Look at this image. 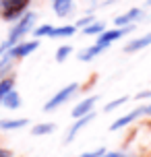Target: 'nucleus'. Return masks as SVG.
Instances as JSON below:
<instances>
[{"label": "nucleus", "mask_w": 151, "mask_h": 157, "mask_svg": "<svg viewBox=\"0 0 151 157\" xmlns=\"http://www.w3.org/2000/svg\"><path fill=\"white\" fill-rule=\"evenodd\" d=\"M35 13H25L21 19H17L15 25H13V29L8 33V39L6 44L8 46H15L19 41H23L25 35H29V31H33V27H35Z\"/></svg>", "instance_id": "1"}, {"label": "nucleus", "mask_w": 151, "mask_h": 157, "mask_svg": "<svg viewBox=\"0 0 151 157\" xmlns=\"http://www.w3.org/2000/svg\"><path fill=\"white\" fill-rule=\"evenodd\" d=\"M31 0H0V17L4 21H17L25 15Z\"/></svg>", "instance_id": "2"}, {"label": "nucleus", "mask_w": 151, "mask_h": 157, "mask_svg": "<svg viewBox=\"0 0 151 157\" xmlns=\"http://www.w3.org/2000/svg\"><path fill=\"white\" fill-rule=\"evenodd\" d=\"M77 31V25H62V27H52V25H40L33 29L35 37H71Z\"/></svg>", "instance_id": "3"}, {"label": "nucleus", "mask_w": 151, "mask_h": 157, "mask_svg": "<svg viewBox=\"0 0 151 157\" xmlns=\"http://www.w3.org/2000/svg\"><path fill=\"white\" fill-rule=\"evenodd\" d=\"M77 91H79V83H68V85L62 87V89H60V91H58V93H56L54 97H52V99L44 105V110H46V112H54L56 108L64 105V103L68 101V99H71Z\"/></svg>", "instance_id": "4"}, {"label": "nucleus", "mask_w": 151, "mask_h": 157, "mask_svg": "<svg viewBox=\"0 0 151 157\" xmlns=\"http://www.w3.org/2000/svg\"><path fill=\"white\" fill-rule=\"evenodd\" d=\"M37 48H40V41H37V39H31V41H19V44H15V46L8 48V56H10L13 60H17V58H23V56L33 54Z\"/></svg>", "instance_id": "5"}, {"label": "nucleus", "mask_w": 151, "mask_h": 157, "mask_svg": "<svg viewBox=\"0 0 151 157\" xmlns=\"http://www.w3.org/2000/svg\"><path fill=\"white\" fill-rule=\"evenodd\" d=\"M128 31H133V25H128V27H116V29H110V31H106L103 29L99 35H97V44H102V46H110V44H114L116 39H120L122 35H126Z\"/></svg>", "instance_id": "6"}, {"label": "nucleus", "mask_w": 151, "mask_h": 157, "mask_svg": "<svg viewBox=\"0 0 151 157\" xmlns=\"http://www.w3.org/2000/svg\"><path fill=\"white\" fill-rule=\"evenodd\" d=\"M93 118H95V114H93V112H89V114H85V116L77 118V120H75V124H72L71 128H68V134H66V139H64V143H72L75 139H77V134H79V130H81V128H85V126H87L89 122L93 120Z\"/></svg>", "instance_id": "7"}, {"label": "nucleus", "mask_w": 151, "mask_h": 157, "mask_svg": "<svg viewBox=\"0 0 151 157\" xmlns=\"http://www.w3.org/2000/svg\"><path fill=\"white\" fill-rule=\"evenodd\" d=\"M141 116H145V110H143V108H137V110L128 112V114H124V116H120L118 120H114L110 128H112V130H120V128L128 126L130 122H135L137 118H141Z\"/></svg>", "instance_id": "8"}, {"label": "nucleus", "mask_w": 151, "mask_h": 157, "mask_svg": "<svg viewBox=\"0 0 151 157\" xmlns=\"http://www.w3.org/2000/svg\"><path fill=\"white\" fill-rule=\"evenodd\" d=\"M143 17V10L141 8H130L128 13H124V15H120V17H116V27H128V25H133L135 21H139Z\"/></svg>", "instance_id": "9"}, {"label": "nucleus", "mask_w": 151, "mask_h": 157, "mask_svg": "<svg viewBox=\"0 0 151 157\" xmlns=\"http://www.w3.org/2000/svg\"><path fill=\"white\" fill-rule=\"evenodd\" d=\"M147 46H151V33H145L141 37H135L133 41H128L126 46H124V52L126 54H133V52H139V50H143Z\"/></svg>", "instance_id": "10"}, {"label": "nucleus", "mask_w": 151, "mask_h": 157, "mask_svg": "<svg viewBox=\"0 0 151 157\" xmlns=\"http://www.w3.org/2000/svg\"><path fill=\"white\" fill-rule=\"evenodd\" d=\"M95 101H97V95L87 97V99H83L81 103H77V105L72 108V118H81V116H85V114H89V112H93Z\"/></svg>", "instance_id": "11"}, {"label": "nucleus", "mask_w": 151, "mask_h": 157, "mask_svg": "<svg viewBox=\"0 0 151 157\" xmlns=\"http://www.w3.org/2000/svg\"><path fill=\"white\" fill-rule=\"evenodd\" d=\"M52 10H54L58 17H68L75 10V2L72 0H52Z\"/></svg>", "instance_id": "12"}, {"label": "nucleus", "mask_w": 151, "mask_h": 157, "mask_svg": "<svg viewBox=\"0 0 151 157\" xmlns=\"http://www.w3.org/2000/svg\"><path fill=\"white\" fill-rule=\"evenodd\" d=\"M103 50H106V46H102V44H95V46H89V48H85L83 52H79V60H81V62H89V60H93V58H97V56L102 54Z\"/></svg>", "instance_id": "13"}, {"label": "nucleus", "mask_w": 151, "mask_h": 157, "mask_svg": "<svg viewBox=\"0 0 151 157\" xmlns=\"http://www.w3.org/2000/svg\"><path fill=\"white\" fill-rule=\"evenodd\" d=\"M25 126H27L25 118H4V120H0V130H19Z\"/></svg>", "instance_id": "14"}, {"label": "nucleus", "mask_w": 151, "mask_h": 157, "mask_svg": "<svg viewBox=\"0 0 151 157\" xmlns=\"http://www.w3.org/2000/svg\"><path fill=\"white\" fill-rule=\"evenodd\" d=\"M2 105H4V108H8V110H19V108H21V95H19V91L10 89V91L4 95Z\"/></svg>", "instance_id": "15"}, {"label": "nucleus", "mask_w": 151, "mask_h": 157, "mask_svg": "<svg viewBox=\"0 0 151 157\" xmlns=\"http://www.w3.org/2000/svg\"><path fill=\"white\" fill-rule=\"evenodd\" d=\"M54 130H56L54 122H40L31 128V134L33 136H46V134H52Z\"/></svg>", "instance_id": "16"}, {"label": "nucleus", "mask_w": 151, "mask_h": 157, "mask_svg": "<svg viewBox=\"0 0 151 157\" xmlns=\"http://www.w3.org/2000/svg\"><path fill=\"white\" fill-rule=\"evenodd\" d=\"M103 29H106V27H103V23L93 21V23H89L87 27H83V33H85V35H99Z\"/></svg>", "instance_id": "17"}, {"label": "nucleus", "mask_w": 151, "mask_h": 157, "mask_svg": "<svg viewBox=\"0 0 151 157\" xmlns=\"http://www.w3.org/2000/svg\"><path fill=\"white\" fill-rule=\"evenodd\" d=\"M71 52H72L71 46H60L58 50H56V62H64V60L71 56Z\"/></svg>", "instance_id": "18"}, {"label": "nucleus", "mask_w": 151, "mask_h": 157, "mask_svg": "<svg viewBox=\"0 0 151 157\" xmlns=\"http://www.w3.org/2000/svg\"><path fill=\"white\" fill-rule=\"evenodd\" d=\"M10 89H13V81H10V78L0 81V105H2V101H4V95H6Z\"/></svg>", "instance_id": "19"}, {"label": "nucleus", "mask_w": 151, "mask_h": 157, "mask_svg": "<svg viewBox=\"0 0 151 157\" xmlns=\"http://www.w3.org/2000/svg\"><path fill=\"white\" fill-rule=\"evenodd\" d=\"M126 101H128V97H126V95H122V97H118V99H114L112 103H108V105H106L103 110H106V112H114L116 108H120V105H124Z\"/></svg>", "instance_id": "20"}, {"label": "nucleus", "mask_w": 151, "mask_h": 157, "mask_svg": "<svg viewBox=\"0 0 151 157\" xmlns=\"http://www.w3.org/2000/svg\"><path fill=\"white\" fill-rule=\"evenodd\" d=\"M87 2L91 8H103V6H110L114 2H118V0H87Z\"/></svg>", "instance_id": "21"}, {"label": "nucleus", "mask_w": 151, "mask_h": 157, "mask_svg": "<svg viewBox=\"0 0 151 157\" xmlns=\"http://www.w3.org/2000/svg\"><path fill=\"white\" fill-rule=\"evenodd\" d=\"M106 153V149H95V151H87V153H81L79 157H102Z\"/></svg>", "instance_id": "22"}, {"label": "nucleus", "mask_w": 151, "mask_h": 157, "mask_svg": "<svg viewBox=\"0 0 151 157\" xmlns=\"http://www.w3.org/2000/svg\"><path fill=\"white\" fill-rule=\"evenodd\" d=\"M93 21H95L93 17H83V19H79V21H77V27H87V25L93 23Z\"/></svg>", "instance_id": "23"}, {"label": "nucleus", "mask_w": 151, "mask_h": 157, "mask_svg": "<svg viewBox=\"0 0 151 157\" xmlns=\"http://www.w3.org/2000/svg\"><path fill=\"white\" fill-rule=\"evenodd\" d=\"M102 157H128L126 153H120V151H110V153H103Z\"/></svg>", "instance_id": "24"}, {"label": "nucleus", "mask_w": 151, "mask_h": 157, "mask_svg": "<svg viewBox=\"0 0 151 157\" xmlns=\"http://www.w3.org/2000/svg\"><path fill=\"white\" fill-rule=\"evenodd\" d=\"M147 97H151V91H141L137 95V99H147Z\"/></svg>", "instance_id": "25"}, {"label": "nucleus", "mask_w": 151, "mask_h": 157, "mask_svg": "<svg viewBox=\"0 0 151 157\" xmlns=\"http://www.w3.org/2000/svg\"><path fill=\"white\" fill-rule=\"evenodd\" d=\"M0 157H13V151H8V149H0Z\"/></svg>", "instance_id": "26"}, {"label": "nucleus", "mask_w": 151, "mask_h": 157, "mask_svg": "<svg viewBox=\"0 0 151 157\" xmlns=\"http://www.w3.org/2000/svg\"><path fill=\"white\" fill-rule=\"evenodd\" d=\"M143 110H145V116H151V103L149 105H143Z\"/></svg>", "instance_id": "27"}, {"label": "nucleus", "mask_w": 151, "mask_h": 157, "mask_svg": "<svg viewBox=\"0 0 151 157\" xmlns=\"http://www.w3.org/2000/svg\"><path fill=\"white\" fill-rule=\"evenodd\" d=\"M147 4H149V6H151V0H147Z\"/></svg>", "instance_id": "28"}]
</instances>
